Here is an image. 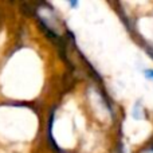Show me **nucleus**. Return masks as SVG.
I'll list each match as a JSON object with an SVG mask.
<instances>
[{
    "label": "nucleus",
    "mask_w": 153,
    "mask_h": 153,
    "mask_svg": "<svg viewBox=\"0 0 153 153\" xmlns=\"http://www.w3.org/2000/svg\"><path fill=\"white\" fill-rule=\"evenodd\" d=\"M140 110H141V108L138 106V103H137V105L134 106V109H133V117H134L136 120H140L141 117H143V114L140 113Z\"/></svg>",
    "instance_id": "obj_1"
},
{
    "label": "nucleus",
    "mask_w": 153,
    "mask_h": 153,
    "mask_svg": "<svg viewBox=\"0 0 153 153\" xmlns=\"http://www.w3.org/2000/svg\"><path fill=\"white\" fill-rule=\"evenodd\" d=\"M145 76L148 79H153V70H145Z\"/></svg>",
    "instance_id": "obj_2"
},
{
    "label": "nucleus",
    "mask_w": 153,
    "mask_h": 153,
    "mask_svg": "<svg viewBox=\"0 0 153 153\" xmlns=\"http://www.w3.org/2000/svg\"><path fill=\"white\" fill-rule=\"evenodd\" d=\"M70 5H71V7H76V5H78V1H70Z\"/></svg>",
    "instance_id": "obj_3"
}]
</instances>
